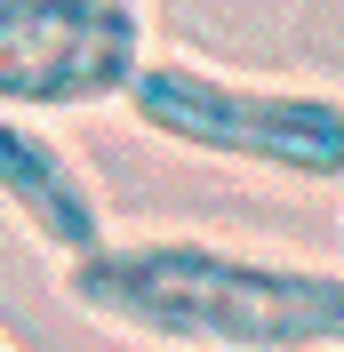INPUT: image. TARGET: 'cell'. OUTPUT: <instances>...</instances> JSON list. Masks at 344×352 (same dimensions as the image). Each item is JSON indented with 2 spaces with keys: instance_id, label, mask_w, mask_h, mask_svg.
<instances>
[{
  "instance_id": "cell-4",
  "label": "cell",
  "mask_w": 344,
  "mask_h": 352,
  "mask_svg": "<svg viewBox=\"0 0 344 352\" xmlns=\"http://www.w3.org/2000/svg\"><path fill=\"white\" fill-rule=\"evenodd\" d=\"M0 208L65 264L96 256L112 241V217L96 200V184L80 176V160L24 112H0Z\"/></svg>"
},
{
  "instance_id": "cell-3",
  "label": "cell",
  "mask_w": 344,
  "mask_h": 352,
  "mask_svg": "<svg viewBox=\"0 0 344 352\" xmlns=\"http://www.w3.org/2000/svg\"><path fill=\"white\" fill-rule=\"evenodd\" d=\"M144 72L136 0H0V112H88Z\"/></svg>"
},
{
  "instance_id": "cell-2",
  "label": "cell",
  "mask_w": 344,
  "mask_h": 352,
  "mask_svg": "<svg viewBox=\"0 0 344 352\" xmlns=\"http://www.w3.org/2000/svg\"><path fill=\"white\" fill-rule=\"evenodd\" d=\"M120 104L136 129L200 160H233L264 176H304V184H344V96L288 80H240L200 56H144Z\"/></svg>"
},
{
  "instance_id": "cell-1",
  "label": "cell",
  "mask_w": 344,
  "mask_h": 352,
  "mask_svg": "<svg viewBox=\"0 0 344 352\" xmlns=\"http://www.w3.org/2000/svg\"><path fill=\"white\" fill-rule=\"evenodd\" d=\"M65 296L169 352H344V272L216 241H105L65 264Z\"/></svg>"
}]
</instances>
